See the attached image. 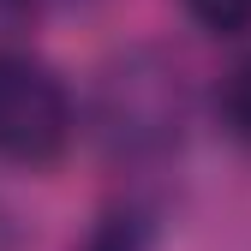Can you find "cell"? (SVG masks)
I'll use <instances>...</instances> for the list:
<instances>
[{
  "instance_id": "cell-4",
  "label": "cell",
  "mask_w": 251,
  "mask_h": 251,
  "mask_svg": "<svg viewBox=\"0 0 251 251\" xmlns=\"http://www.w3.org/2000/svg\"><path fill=\"white\" fill-rule=\"evenodd\" d=\"M90 251H144V215L138 209H120L102 222V233L90 239Z\"/></svg>"
},
{
  "instance_id": "cell-1",
  "label": "cell",
  "mask_w": 251,
  "mask_h": 251,
  "mask_svg": "<svg viewBox=\"0 0 251 251\" xmlns=\"http://www.w3.org/2000/svg\"><path fill=\"white\" fill-rule=\"evenodd\" d=\"M72 144V96L36 54L0 48V162L48 168Z\"/></svg>"
},
{
  "instance_id": "cell-3",
  "label": "cell",
  "mask_w": 251,
  "mask_h": 251,
  "mask_svg": "<svg viewBox=\"0 0 251 251\" xmlns=\"http://www.w3.org/2000/svg\"><path fill=\"white\" fill-rule=\"evenodd\" d=\"M185 12L215 36H245L251 30V0H185Z\"/></svg>"
},
{
  "instance_id": "cell-2",
  "label": "cell",
  "mask_w": 251,
  "mask_h": 251,
  "mask_svg": "<svg viewBox=\"0 0 251 251\" xmlns=\"http://www.w3.org/2000/svg\"><path fill=\"white\" fill-rule=\"evenodd\" d=\"M215 114H222V132L251 150V60H239V66L222 78V90H215Z\"/></svg>"
}]
</instances>
